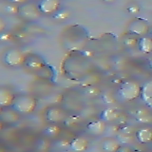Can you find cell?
<instances>
[{"mask_svg": "<svg viewBox=\"0 0 152 152\" xmlns=\"http://www.w3.org/2000/svg\"><path fill=\"white\" fill-rule=\"evenodd\" d=\"M60 0H40L38 3V8H39L42 14L46 15H51L54 14L60 10Z\"/></svg>", "mask_w": 152, "mask_h": 152, "instance_id": "5", "label": "cell"}, {"mask_svg": "<svg viewBox=\"0 0 152 152\" xmlns=\"http://www.w3.org/2000/svg\"><path fill=\"white\" fill-rule=\"evenodd\" d=\"M138 44V41L135 39V38H126L125 40V45L126 47H129V48H133L135 47Z\"/></svg>", "mask_w": 152, "mask_h": 152, "instance_id": "22", "label": "cell"}, {"mask_svg": "<svg viewBox=\"0 0 152 152\" xmlns=\"http://www.w3.org/2000/svg\"><path fill=\"white\" fill-rule=\"evenodd\" d=\"M102 101L107 104H111L115 103L116 99L110 91H106L102 94Z\"/></svg>", "mask_w": 152, "mask_h": 152, "instance_id": "21", "label": "cell"}, {"mask_svg": "<svg viewBox=\"0 0 152 152\" xmlns=\"http://www.w3.org/2000/svg\"><path fill=\"white\" fill-rule=\"evenodd\" d=\"M61 133V128L56 126V125H50L48 126L46 129H45V134L48 137H50V138H56L60 135Z\"/></svg>", "mask_w": 152, "mask_h": 152, "instance_id": "19", "label": "cell"}, {"mask_svg": "<svg viewBox=\"0 0 152 152\" xmlns=\"http://www.w3.org/2000/svg\"><path fill=\"white\" fill-rule=\"evenodd\" d=\"M104 1H106V2H113L114 0H104Z\"/></svg>", "mask_w": 152, "mask_h": 152, "instance_id": "30", "label": "cell"}, {"mask_svg": "<svg viewBox=\"0 0 152 152\" xmlns=\"http://www.w3.org/2000/svg\"><path fill=\"white\" fill-rule=\"evenodd\" d=\"M117 152H132V151L129 147H127V146H123V147L121 146Z\"/></svg>", "mask_w": 152, "mask_h": 152, "instance_id": "26", "label": "cell"}, {"mask_svg": "<svg viewBox=\"0 0 152 152\" xmlns=\"http://www.w3.org/2000/svg\"><path fill=\"white\" fill-rule=\"evenodd\" d=\"M15 99L13 92L7 88H0V107H9Z\"/></svg>", "mask_w": 152, "mask_h": 152, "instance_id": "9", "label": "cell"}, {"mask_svg": "<svg viewBox=\"0 0 152 152\" xmlns=\"http://www.w3.org/2000/svg\"><path fill=\"white\" fill-rule=\"evenodd\" d=\"M26 66L32 70H41L45 68V62L40 56L38 55H30L26 58Z\"/></svg>", "mask_w": 152, "mask_h": 152, "instance_id": "11", "label": "cell"}, {"mask_svg": "<svg viewBox=\"0 0 152 152\" xmlns=\"http://www.w3.org/2000/svg\"><path fill=\"white\" fill-rule=\"evenodd\" d=\"M6 27H7L6 21H5L4 19L0 16V34H1L2 32H4V31L6 30Z\"/></svg>", "mask_w": 152, "mask_h": 152, "instance_id": "25", "label": "cell"}, {"mask_svg": "<svg viewBox=\"0 0 152 152\" xmlns=\"http://www.w3.org/2000/svg\"><path fill=\"white\" fill-rule=\"evenodd\" d=\"M136 139L141 144H149L152 142V129L149 127L140 128L136 132Z\"/></svg>", "mask_w": 152, "mask_h": 152, "instance_id": "14", "label": "cell"}, {"mask_svg": "<svg viewBox=\"0 0 152 152\" xmlns=\"http://www.w3.org/2000/svg\"><path fill=\"white\" fill-rule=\"evenodd\" d=\"M107 127V126L106 125V122H104L102 120H99V121L89 123L87 126V129L90 134L101 135V134H104V133L106 132Z\"/></svg>", "mask_w": 152, "mask_h": 152, "instance_id": "13", "label": "cell"}, {"mask_svg": "<svg viewBox=\"0 0 152 152\" xmlns=\"http://www.w3.org/2000/svg\"><path fill=\"white\" fill-rule=\"evenodd\" d=\"M119 116L120 115H119V113L115 110V109H113L111 107H107L106 109H104V110L101 112L100 119L106 123L107 122H114L119 118Z\"/></svg>", "mask_w": 152, "mask_h": 152, "instance_id": "16", "label": "cell"}, {"mask_svg": "<svg viewBox=\"0 0 152 152\" xmlns=\"http://www.w3.org/2000/svg\"><path fill=\"white\" fill-rule=\"evenodd\" d=\"M6 12L9 13H18V7L14 6V5H11V6L6 7Z\"/></svg>", "mask_w": 152, "mask_h": 152, "instance_id": "24", "label": "cell"}, {"mask_svg": "<svg viewBox=\"0 0 152 152\" xmlns=\"http://www.w3.org/2000/svg\"><path fill=\"white\" fill-rule=\"evenodd\" d=\"M89 142L84 137H76L69 142V148L73 152H85L88 148Z\"/></svg>", "mask_w": 152, "mask_h": 152, "instance_id": "10", "label": "cell"}, {"mask_svg": "<svg viewBox=\"0 0 152 152\" xmlns=\"http://www.w3.org/2000/svg\"><path fill=\"white\" fill-rule=\"evenodd\" d=\"M140 97L146 107L152 108V81H148L142 87Z\"/></svg>", "mask_w": 152, "mask_h": 152, "instance_id": "12", "label": "cell"}, {"mask_svg": "<svg viewBox=\"0 0 152 152\" xmlns=\"http://www.w3.org/2000/svg\"><path fill=\"white\" fill-rule=\"evenodd\" d=\"M142 86L135 81H126L121 84L118 95L124 101H133L141 96Z\"/></svg>", "mask_w": 152, "mask_h": 152, "instance_id": "2", "label": "cell"}, {"mask_svg": "<svg viewBox=\"0 0 152 152\" xmlns=\"http://www.w3.org/2000/svg\"><path fill=\"white\" fill-rule=\"evenodd\" d=\"M27 56L24 54V52L18 49H11L6 51L4 54V62L8 66L12 68H17L26 63Z\"/></svg>", "mask_w": 152, "mask_h": 152, "instance_id": "4", "label": "cell"}, {"mask_svg": "<svg viewBox=\"0 0 152 152\" xmlns=\"http://www.w3.org/2000/svg\"><path fill=\"white\" fill-rule=\"evenodd\" d=\"M18 14L26 21H35L40 18L42 13L35 4L26 2L18 7Z\"/></svg>", "mask_w": 152, "mask_h": 152, "instance_id": "3", "label": "cell"}, {"mask_svg": "<svg viewBox=\"0 0 152 152\" xmlns=\"http://www.w3.org/2000/svg\"><path fill=\"white\" fill-rule=\"evenodd\" d=\"M13 4H24L27 2V0H10Z\"/></svg>", "mask_w": 152, "mask_h": 152, "instance_id": "28", "label": "cell"}, {"mask_svg": "<svg viewBox=\"0 0 152 152\" xmlns=\"http://www.w3.org/2000/svg\"><path fill=\"white\" fill-rule=\"evenodd\" d=\"M1 128H2V122L0 121V129H1Z\"/></svg>", "mask_w": 152, "mask_h": 152, "instance_id": "31", "label": "cell"}, {"mask_svg": "<svg viewBox=\"0 0 152 152\" xmlns=\"http://www.w3.org/2000/svg\"><path fill=\"white\" fill-rule=\"evenodd\" d=\"M128 31L135 35L142 36L148 32L149 27L145 21L141 20V19H137V20H134L130 23L129 27H128Z\"/></svg>", "mask_w": 152, "mask_h": 152, "instance_id": "8", "label": "cell"}, {"mask_svg": "<svg viewBox=\"0 0 152 152\" xmlns=\"http://www.w3.org/2000/svg\"><path fill=\"white\" fill-rule=\"evenodd\" d=\"M95 90H98L97 88H89L88 89V94H92L93 93V95H96V94H98V92H94Z\"/></svg>", "mask_w": 152, "mask_h": 152, "instance_id": "27", "label": "cell"}, {"mask_svg": "<svg viewBox=\"0 0 152 152\" xmlns=\"http://www.w3.org/2000/svg\"><path fill=\"white\" fill-rule=\"evenodd\" d=\"M135 119L142 124H149L152 122V115L151 113L145 108L138 109L135 113Z\"/></svg>", "mask_w": 152, "mask_h": 152, "instance_id": "17", "label": "cell"}, {"mask_svg": "<svg viewBox=\"0 0 152 152\" xmlns=\"http://www.w3.org/2000/svg\"><path fill=\"white\" fill-rule=\"evenodd\" d=\"M2 109H3V107H0V113H1V111H2Z\"/></svg>", "mask_w": 152, "mask_h": 152, "instance_id": "32", "label": "cell"}, {"mask_svg": "<svg viewBox=\"0 0 152 152\" xmlns=\"http://www.w3.org/2000/svg\"><path fill=\"white\" fill-rule=\"evenodd\" d=\"M102 147L104 151L106 152H117L121 147V144L118 140L113 139V138H108L104 140L102 144Z\"/></svg>", "mask_w": 152, "mask_h": 152, "instance_id": "15", "label": "cell"}, {"mask_svg": "<svg viewBox=\"0 0 152 152\" xmlns=\"http://www.w3.org/2000/svg\"><path fill=\"white\" fill-rule=\"evenodd\" d=\"M20 120V114L15 111L12 107H4L0 113V121L8 125H13Z\"/></svg>", "mask_w": 152, "mask_h": 152, "instance_id": "6", "label": "cell"}, {"mask_svg": "<svg viewBox=\"0 0 152 152\" xmlns=\"http://www.w3.org/2000/svg\"><path fill=\"white\" fill-rule=\"evenodd\" d=\"M148 65L150 66V69H152V57H151V58H149V60H148Z\"/></svg>", "mask_w": 152, "mask_h": 152, "instance_id": "29", "label": "cell"}, {"mask_svg": "<svg viewBox=\"0 0 152 152\" xmlns=\"http://www.w3.org/2000/svg\"><path fill=\"white\" fill-rule=\"evenodd\" d=\"M138 47L144 53H151L152 52V38L142 37L138 41Z\"/></svg>", "mask_w": 152, "mask_h": 152, "instance_id": "18", "label": "cell"}, {"mask_svg": "<svg viewBox=\"0 0 152 152\" xmlns=\"http://www.w3.org/2000/svg\"><path fill=\"white\" fill-rule=\"evenodd\" d=\"M151 36H152V31H151Z\"/></svg>", "mask_w": 152, "mask_h": 152, "instance_id": "33", "label": "cell"}, {"mask_svg": "<svg viewBox=\"0 0 152 152\" xmlns=\"http://www.w3.org/2000/svg\"><path fill=\"white\" fill-rule=\"evenodd\" d=\"M68 15H69L68 12H66L64 11H60V10H59V11L57 12L56 13L53 14V17L57 18V19H65V18L68 17Z\"/></svg>", "mask_w": 152, "mask_h": 152, "instance_id": "23", "label": "cell"}, {"mask_svg": "<svg viewBox=\"0 0 152 152\" xmlns=\"http://www.w3.org/2000/svg\"><path fill=\"white\" fill-rule=\"evenodd\" d=\"M36 106L37 101L34 97L31 95H21V96L15 97L11 107H12L19 114L28 115L35 110Z\"/></svg>", "mask_w": 152, "mask_h": 152, "instance_id": "1", "label": "cell"}, {"mask_svg": "<svg viewBox=\"0 0 152 152\" xmlns=\"http://www.w3.org/2000/svg\"><path fill=\"white\" fill-rule=\"evenodd\" d=\"M117 140L119 141L120 144H124V145H128L131 144L133 142V137L132 134H128V133H125V132H120L117 134Z\"/></svg>", "mask_w": 152, "mask_h": 152, "instance_id": "20", "label": "cell"}, {"mask_svg": "<svg viewBox=\"0 0 152 152\" xmlns=\"http://www.w3.org/2000/svg\"><path fill=\"white\" fill-rule=\"evenodd\" d=\"M46 119L52 124H57L65 120L66 113L58 107H50L46 112Z\"/></svg>", "mask_w": 152, "mask_h": 152, "instance_id": "7", "label": "cell"}]
</instances>
